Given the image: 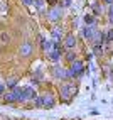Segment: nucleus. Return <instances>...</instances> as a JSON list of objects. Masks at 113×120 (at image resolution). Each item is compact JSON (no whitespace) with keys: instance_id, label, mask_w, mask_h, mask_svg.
<instances>
[{"instance_id":"obj_17","label":"nucleus","mask_w":113,"mask_h":120,"mask_svg":"<svg viewBox=\"0 0 113 120\" xmlns=\"http://www.w3.org/2000/svg\"><path fill=\"white\" fill-rule=\"evenodd\" d=\"M17 83H19V81H17V79H15V78H12V79H7V83H5V86H7V88H9V90H14V88H15V86H19Z\"/></svg>"},{"instance_id":"obj_10","label":"nucleus","mask_w":113,"mask_h":120,"mask_svg":"<svg viewBox=\"0 0 113 120\" xmlns=\"http://www.w3.org/2000/svg\"><path fill=\"white\" fill-rule=\"evenodd\" d=\"M32 51H34V44L32 42H24L22 46H20V49H19V52H20V56L22 58H29V56L32 54Z\"/></svg>"},{"instance_id":"obj_15","label":"nucleus","mask_w":113,"mask_h":120,"mask_svg":"<svg viewBox=\"0 0 113 120\" xmlns=\"http://www.w3.org/2000/svg\"><path fill=\"white\" fill-rule=\"evenodd\" d=\"M83 22H84V26H96L95 14H84L83 15Z\"/></svg>"},{"instance_id":"obj_3","label":"nucleus","mask_w":113,"mask_h":120,"mask_svg":"<svg viewBox=\"0 0 113 120\" xmlns=\"http://www.w3.org/2000/svg\"><path fill=\"white\" fill-rule=\"evenodd\" d=\"M56 103H58L56 101V97L51 91H47V93L39 95V97L34 100V107H37V108H54Z\"/></svg>"},{"instance_id":"obj_20","label":"nucleus","mask_w":113,"mask_h":120,"mask_svg":"<svg viewBox=\"0 0 113 120\" xmlns=\"http://www.w3.org/2000/svg\"><path fill=\"white\" fill-rule=\"evenodd\" d=\"M61 7H62V9H68V7H71L73 5V0H61Z\"/></svg>"},{"instance_id":"obj_8","label":"nucleus","mask_w":113,"mask_h":120,"mask_svg":"<svg viewBox=\"0 0 113 120\" xmlns=\"http://www.w3.org/2000/svg\"><path fill=\"white\" fill-rule=\"evenodd\" d=\"M51 75H52V78L59 79V81H68V79H69V76H68V68H62V66H59V64H56V66L52 68Z\"/></svg>"},{"instance_id":"obj_5","label":"nucleus","mask_w":113,"mask_h":120,"mask_svg":"<svg viewBox=\"0 0 113 120\" xmlns=\"http://www.w3.org/2000/svg\"><path fill=\"white\" fill-rule=\"evenodd\" d=\"M61 19H62V7L61 5L49 7V10H47V20L52 22V24H58Z\"/></svg>"},{"instance_id":"obj_24","label":"nucleus","mask_w":113,"mask_h":120,"mask_svg":"<svg viewBox=\"0 0 113 120\" xmlns=\"http://www.w3.org/2000/svg\"><path fill=\"white\" fill-rule=\"evenodd\" d=\"M22 4L26 7H29V5H34V0H22Z\"/></svg>"},{"instance_id":"obj_4","label":"nucleus","mask_w":113,"mask_h":120,"mask_svg":"<svg viewBox=\"0 0 113 120\" xmlns=\"http://www.w3.org/2000/svg\"><path fill=\"white\" fill-rule=\"evenodd\" d=\"M64 47H54L52 51H49V52H46V58H47V61H51V63H54V64H59V61L64 58Z\"/></svg>"},{"instance_id":"obj_25","label":"nucleus","mask_w":113,"mask_h":120,"mask_svg":"<svg viewBox=\"0 0 113 120\" xmlns=\"http://www.w3.org/2000/svg\"><path fill=\"white\" fill-rule=\"evenodd\" d=\"M101 4H105V5H113V0H101Z\"/></svg>"},{"instance_id":"obj_27","label":"nucleus","mask_w":113,"mask_h":120,"mask_svg":"<svg viewBox=\"0 0 113 120\" xmlns=\"http://www.w3.org/2000/svg\"><path fill=\"white\" fill-rule=\"evenodd\" d=\"M110 78H111V79H113V68H111V69H110Z\"/></svg>"},{"instance_id":"obj_23","label":"nucleus","mask_w":113,"mask_h":120,"mask_svg":"<svg viewBox=\"0 0 113 120\" xmlns=\"http://www.w3.org/2000/svg\"><path fill=\"white\" fill-rule=\"evenodd\" d=\"M9 39H10L9 34H7V32H2V41H4V42H9Z\"/></svg>"},{"instance_id":"obj_21","label":"nucleus","mask_w":113,"mask_h":120,"mask_svg":"<svg viewBox=\"0 0 113 120\" xmlns=\"http://www.w3.org/2000/svg\"><path fill=\"white\" fill-rule=\"evenodd\" d=\"M46 4L49 5V7H56V5L59 4V2H58V0H46Z\"/></svg>"},{"instance_id":"obj_14","label":"nucleus","mask_w":113,"mask_h":120,"mask_svg":"<svg viewBox=\"0 0 113 120\" xmlns=\"http://www.w3.org/2000/svg\"><path fill=\"white\" fill-rule=\"evenodd\" d=\"M76 59H78V54H76V51H66V52H64V61H66L68 64L74 63Z\"/></svg>"},{"instance_id":"obj_1","label":"nucleus","mask_w":113,"mask_h":120,"mask_svg":"<svg viewBox=\"0 0 113 120\" xmlns=\"http://www.w3.org/2000/svg\"><path fill=\"white\" fill-rule=\"evenodd\" d=\"M90 71H88L86 64H84V61L83 59H76L74 63H71L69 68H68V76L69 79H79V78H83L84 75H88Z\"/></svg>"},{"instance_id":"obj_22","label":"nucleus","mask_w":113,"mask_h":120,"mask_svg":"<svg viewBox=\"0 0 113 120\" xmlns=\"http://www.w3.org/2000/svg\"><path fill=\"white\" fill-rule=\"evenodd\" d=\"M5 90H7V86L4 83H0V97H4V95H5Z\"/></svg>"},{"instance_id":"obj_18","label":"nucleus","mask_w":113,"mask_h":120,"mask_svg":"<svg viewBox=\"0 0 113 120\" xmlns=\"http://www.w3.org/2000/svg\"><path fill=\"white\" fill-rule=\"evenodd\" d=\"M91 7H93V10H95V17H96V15H100V14H101V10H103V7L100 5V2L91 4Z\"/></svg>"},{"instance_id":"obj_9","label":"nucleus","mask_w":113,"mask_h":120,"mask_svg":"<svg viewBox=\"0 0 113 120\" xmlns=\"http://www.w3.org/2000/svg\"><path fill=\"white\" fill-rule=\"evenodd\" d=\"M24 97H26V101H34L39 95H37V91H36L34 86L27 85V86H24Z\"/></svg>"},{"instance_id":"obj_12","label":"nucleus","mask_w":113,"mask_h":120,"mask_svg":"<svg viewBox=\"0 0 113 120\" xmlns=\"http://www.w3.org/2000/svg\"><path fill=\"white\" fill-rule=\"evenodd\" d=\"M4 103H17V97H15V93L12 91V90H9V91H5V95H4Z\"/></svg>"},{"instance_id":"obj_2","label":"nucleus","mask_w":113,"mask_h":120,"mask_svg":"<svg viewBox=\"0 0 113 120\" xmlns=\"http://www.w3.org/2000/svg\"><path fill=\"white\" fill-rule=\"evenodd\" d=\"M76 91H78V86L74 83H71V81H68V83L62 81L59 85V97L62 98V101H66V103H69L73 98H74Z\"/></svg>"},{"instance_id":"obj_19","label":"nucleus","mask_w":113,"mask_h":120,"mask_svg":"<svg viewBox=\"0 0 113 120\" xmlns=\"http://www.w3.org/2000/svg\"><path fill=\"white\" fill-rule=\"evenodd\" d=\"M44 5H46V0H34V7H36L39 12H42Z\"/></svg>"},{"instance_id":"obj_6","label":"nucleus","mask_w":113,"mask_h":120,"mask_svg":"<svg viewBox=\"0 0 113 120\" xmlns=\"http://www.w3.org/2000/svg\"><path fill=\"white\" fill-rule=\"evenodd\" d=\"M62 47H64V51H74L76 49V44H78V39L74 36V32H68L66 36H64L62 39Z\"/></svg>"},{"instance_id":"obj_16","label":"nucleus","mask_w":113,"mask_h":120,"mask_svg":"<svg viewBox=\"0 0 113 120\" xmlns=\"http://www.w3.org/2000/svg\"><path fill=\"white\" fill-rule=\"evenodd\" d=\"M110 44H113V27L106 29V44L105 46H110Z\"/></svg>"},{"instance_id":"obj_13","label":"nucleus","mask_w":113,"mask_h":120,"mask_svg":"<svg viewBox=\"0 0 113 120\" xmlns=\"http://www.w3.org/2000/svg\"><path fill=\"white\" fill-rule=\"evenodd\" d=\"M91 52L95 54V58H103L105 49H103L101 44H93V46H91Z\"/></svg>"},{"instance_id":"obj_7","label":"nucleus","mask_w":113,"mask_h":120,"mask_svg":"<svg viewBox=\"0 0 113 120\" xmlns=\"http://www.w3.org/2000/svg\"><path fill=\"white\" fill-rule=\"evenodd\" d=\"M96 32H98L96 26H83V27H81V36H83V39H84V41H88V42H91V44H93V41H95Z\"/></svg>"},{"instance_id":"obj_11","label":"nucleus","mask_w":113,"mask_h":120,"mask_svg":"<svg viewBox=\"0 0 113 120\" xmlns=\"http://www.w3.org/2000/svg\"><path fill=\"white\" fill-rule=\"evenodd\" d=\"M51 39L54 42H62V39H64V32H62V29L61 27H54L51 30Z\"/></svg>"},{"instance_id":"obj_26","label":"nucleus","mask_w":113,"mask_h":120,"mask_svg":"<svg viewBox=\"0 0 113 120\" xmlns=\"http://www.w3.org/2000/svg\"><path fill=\"white\" fill-rule=\"evenodd\" d=\"M90 113H91V115H98L100 112H98V108H91V110H90Z\"/></svg>"}]
</instances>
